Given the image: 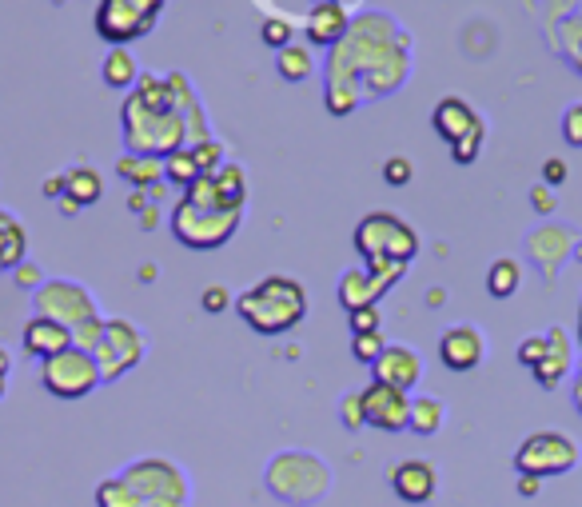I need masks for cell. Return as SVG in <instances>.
I'll use <instances>...</instances> for the list:
<instances>
[{
    "label": "cell",
    "mask_w": 582,
    "mask_h": 507,
    "mask_svg": "<svg viewBox=\"0 0 582 507\" xmlns=\"http://www.w3.org/2000/svg\"><path fill=\"white\" fill-rule=\"evenodd\" d=\"M363 412H367V428L403 432L411 424V396L403 388H391V384L371 380L363 388Z\"/></svg>",
    "instance_id": "13"
},
{
    "label": "cell",
    "mask_w": 582,
    "mask_h": 507,
    "mask_svg": "<svg viewBox=\"0 0 582 507\" xmlns=\"http://www.w3.org/2000/svg\"><path fill=\"white\" fill-rule=\"evenodd\" d=\"M216 196H220V208H232L240 212L244 200H248V172L240 164H224L216 172Z\"/></svg>",
    "instance_id": "27"
},
{
    "label": "cell",
    "mask_w": 582,
    "mask_h": 507,
    "mask_svg": "<svg viewBox=\"0 0 582 507\" xmlns=\"http://www.w3.org/2000/svg\"><path fill=\"white\" fill-rule=\"evenodd\" d=\"M371 380L411 392V388L423 380V360H419V352L407 348V344H387L383 356L371 364Z\"/></svg>",
    "instance_id": "15"
},
{
    "label": "cell",
    "mask_w": 582,
    "mask_h": 507,
    "mask_svg": "<svg viewBox=\"0 0 582 507\" xmlns=\"http://www.w3.org/2000/svg\"><path fill=\"white\" fill-rule=\"evenodd\" d=\"M579 260H582V244H579Z\"/></svg>",
    "instance_id": "57"
},
{
    "label": "cell",
    "mask_w": 582,
    "mask_h": 507,
    "mask_svg": "<svg viewBox=\"0 0 582 507\" xmlns=\"http://www.w3.org/2000/svg\"><path fill=\"white\" fill-rule=\"evenodd\" d=\"M347 324H351V336H367V332L383 328V316H379V308H355V312H347Z\"/></svg>",
    "instance_id": "38"
},
{
    "label": "cell",
    "mask_w": 582,
    "mask_h": 507,
    "mask_svg": "<svg viewBox=\"0 0 582 507\" xmlns=\"http://www.w3.org/2000/svg\"><path fill=\"white\" fill-rule=\"evenodd\" d=\"M547 356V332L543 336H527L523 344H519V364H527V368H539V360Z\"/></svg>",
    "instance_id": "44"
},
{
    "label": "cell",
    "mask_w": 582,
    "mask_h": 507,
    "mask_svg": "<svg viewBox=\"0 0 582 507\" xmlns=\"http://www.w3.org/2000/svg\"><path fill=\"white\" fill-rule=\"evenodd\" d=\"M52 4H64V0H52Z\"/></svg>",
    "instance_id": "58"
},
{
    "label": "cell",
    "mask_w": 582,
    "mask_h": 507,
    "mask_svg": "<svg viewBox=\"0 0 582 507\" xmlns=\"http://www.w3.org/2000/svg\"><path fill=\"white\" fill-rule=\"evenodd\" d=\"M355 104H359L355 88H327V112L347 116V112H355Z\"/></svg>",
    "instance_id": "43"
},
{
    "label": "cell",
    "mask_w": 582,
    "mask_h": 507,
    "mask_svg": "<svg viewBox=\"0 0 582 507\" xmlns=\"http://www.w3.org/2000/svg\"><path fill=\"white\" fill-rule=\"evenodd\" d=\"M563 180H567V160L551 156V160L543 164V184H547V188H559Z\"/></svg>",
    "instance_id": "48"
},
{
    "label": "cell",
    "mask_w": 582,
    "mask_h": 507,
    "mask_svg": "<svg viewBox=\"0 0 582 507\" xmlns=\"http://www.w3.org/2000/svg\"><path fill=\"white\" fill-rule=\"evenodd\" d=\"M164 180H172V184H180V188H192V184L200 180V168H196V160H192V148H180V152H172V156L164 160Z\"/></svg>",
    "instance_id": "32"
},
{
    "label": "cell",
    "mask_w": 582,
    "mask_h": 507,
    "mask_svg": "<svg viewBox=\"0 0 582 507\" xmlns=\"http://www.w3.org/2000/svg\"><path fill=\"white\" fill-rule=\"evenodd\" d=\"M236 316L260 336H284L303 324L307 292L295 276H264L260 284L236 296Z\"/></svg>",
    "instance_id": "2"
},
{
    "label": "cell",
    "mask_w": 582,
    "mask_h": 507,
    "mask_svg": "<svg viewBox=\"0 0 582 507\" xmlns=\"http://www.w3.org/2000/svg\"><path fill=\"white\" fill-rule=\"evenodd\" d=\"M539 488H543V480L539 476H519V496H539Z\"/></svg>",
    "instance_id": "51"
},
{
    "label": "cell",
    "mask_w": 582,
    "mask_h": 507,
    "mask_svg": "<svg viewBox=\"0 0 582 507\" xmlns=\"http://www.w3.org/2000/svg\"><path fill=\"white\" fill-rule=\"evenodd\" d=\"M96 507H144L140 496L124 484V476H108L96 484Z\"/></svg>",
    "instance_id": "31"
},
{
    "label": "cell",
    "mask_w": 582,
    "mask_h": 507,
    "mask_svg": "<svg viewBox=\"0 0 582 507\" xmlns=\"http://www.w3.org/2000/svg\"><path fill=\"white\" fill-rule=\"evenodd\" d=\"M579 344H582V312H579Z\"/></svg>",
    "instance_id": "55"
},
{
    "label": "cell",
    "mask_w": 582,
    "mask_h": 507,
    "mask_svg": "<svg viewBox=\"0 0 582 507\" xmlns=\"http://www.w3.org/2000/svg\"><path fill=\"white\" fill-rule=\"evenodd\" d=\"M355 252L367 260H395V264H411L419 256V232L395 216V212H367L355 224Z\"/></svg>",
    "instance_id": "5"
},
{
    "label": "cell",
    "mask_w": 582,
    "mask_h": 507,
    "mask_svg": "<svg viewBox=\"0 0 582 507\" xmlns=\"http://www.w3.org/2000/svg\"><path fill=\"white\" fill-rule=\"evenodd\" d=\"M40 384L56 400H84L104 380H100V368H96V360L88 352L68 348V352H60V356H52V360L40 364Z\"/></svg>",
    "instance_id": "10"
},
{
    "label": "cell",
    "mask_w": 582,
    "mask_h": 507,
    "mask_svg": "<svg viewBox=\"0 0 582 507\" xmlns=\"http://www.w3.org/2000/svg\"><path fill=\"white\" fill-rule=\"evenodd\" d=\"M144 332L132 324V320H108L104 324V340L96 348V368H100V380H120L128 372H136L144 364Z\"/></svg>",
    "instance_id": "11"
},
{
    "label": "cell",
    "mask_w": 582,
    "mask_h": 507,
    "mask_svg": "<svg viewBox=\"0 0 582 507\" xmlns=\"http://www.w3.org/2000/svg\"><path fill=\"white\" fill-rule=\"evenodd\" d=\"M120 128H124V144L136 156H152V160H168L172 152L188 148L192 132L180 116V108H148L140 96L128 92L124 108H120Z\"/></svg>",
    "instance_id": "3"
},
{
    "label": "cell",
    "mask_w": 582,
    "mask_h": 507,
    "mask_svg": "<svg viewBox=\"0 0 582 507\" xmlns=\"http://www.w3.org/2000/svg\"><path fill=\"white\" fill-rule=\"evenodd\" d=\"M24 248H28V236H24L20 220L0 208V272L4 268H20L24 264Z\"/></svg>",
    "instance_id": "24"
},
{
    "label": "cell",
    "mask_w": 582,
    "mask_h": 507,
    "mask_svg": "<svg viewBox=\"0 0 582 507\" xmlns=\"http://www.w3.org/2000/svg\"><path fill=\"white\" fill-rule=\"evenodd\" d=\"M391 288L383 284V280H375L367 268H347L343 276H339V304L347 308V312H355V308H379V300L387 296Z\"/></svg>",
    "instance_id": "19"
},
{
    "label": "cell",
    "mask_w": 582,
    "mask_h": 507,
    "mask_svg": "<svg viewBox=\"0 0 582 507\" xmlns=\"http://www.w3.org/2000/svg\"><path fill=\"white\" fill-rule=\"evenodd\" d=\"M188 148H192V160H196L200 176H216V172L224 168V144H216V140H200V144H188Z\"/></svg>",
    "instance_id": "33"
},
{
    "label": "cell",
    "mask_w": 582,
    "mask_h": 507,
    "mask_svg": "<svg viewBox=\"0 0 582 507\" xmlns=\"http://www.w3.org/2000/svg\"><path fill=\"white\" fill-rule=\"evenodd\" d=\"M100 76H104V84H108V88H120V92H124V88H136V80H140L136 56H132L128 48H108Z\"/></svg>",
    "instance_id": "25"
},
{
    "label": "cell",
    "mask_w": 582,
    "mask_h": 507,
    "mask_svg": "<svg viewBox=\"0 0 582 507\" xmlns=\"http://www.w3.org/2000/svg\"><path fill=\"white\" fill-rule=\"evenodd\" d=\"M563 44H567V56H571V64L582 72V20H571L567 28H563Z\"/></svg>",
    "instance_id": "47"
},
{
    "label": "cell",
    "mask_w": 582,
    "mask_h": 507,
    "mask_svg": "<svg viewBox=\"0 0 582 507\" xmlns=\"http://www.w3.org/2000/svg\"><path fill=\"white\" fill-rule=\"evenodd\" d=\"M200 308H204L208 316H220V312H228V308H232V292H228L224 284H212V288H204V292H200Z\"/></svg>",
    "instance_id": "40"
},
{
    "label": "cell",
    "mask_w": 582,
    "mask_h": 507,
    "mask_svg": "<svg viewBox=\"0 0 582 507\" xmlns=\"http://www.w3.org/2000/svg\"><path fill=\"white\" fill-rule=\"evenodd\" d=\"M443 420H447V408L435 400V396H415L411 400V432L415 436H435V432H443Z\"/></svg>",
    "instance_id": "28"
},
{
    "label": "cell",
    "mask_w": 582,
    "mask_h": 507,
    "mask_svg": "<svg viewBox=\"0 0 582 507\" xmlns=\"http://www.w3.org/2000/svg\"><path fill=\"white\" fill-rule=\"evenodd\" d=\"M411 176H415V168H411V160H407V156H391V160L383 164V184H391V188L411 184Z\"/></svg>",
    "instance_id": "39"
},
{
    "label": "cell",
    "mask_w": 582,
    "mask_h": 507,
    "mask_svg": "<svg viewBox=\"0 0 582 507\" xmlns=\"http://www.w3.org/2000/svg\"><path fill=\"white\" fill-rule=\"evenodd\" d=\"M0 400H4V380H0Z\"/></svg>",
    "instance_id": "56"
},
{
    "label": "cell",
    "mask_w": 582,
    "mask_h": 507,
    "mask_svg": "<svg viewBox=\"0 0 582 507\" xmlns=\"http://www.w3.org/2000/svg\"><path fill=\"white\" fill-rule=\"evenodd\" d=\"M116 172H120L124 184H132V188H140V192H148V196L160 200V192H164V184H160L164 164H160V160H152V156H136V152H124L120 164H116Z\"/></svg>",
    "instance_id": "22"
},
{
    "label": "cell",
    "mask_w": 582,
    "mask_h": 507,
    "mask_svg": "<svg viewBox=\"0 0 582 507\" xmlns=\"http://www.w3.org/2000/svg\"><path fill=\"white\" fill-rule=\"evenodd\" d=\"M563 136H567L571 148H582V100L567 108V116H563Z\"/></svg>",
    "instance_id": "46"
},
{
    "label": "cell",
    "mask_w": 582,
    "mask_h": 507,
    "mask_svg": "<svg viewBox=\"0 0 582 507\" xmlns=\"http://www.w3.org/2000/svg\"><path fill=\"white\" fill-rule=\"evenodd\" d=\"M391 488L403 504H431L439 492V472L427 460H403L391 468Z\"/></svg>",
    "instance_id": "16"
},
{
    "label": "cell",
    "mask_w": 582,
    "mask_h": 507,
    "mask_svg": "<svg viewBox=\"0 0 582 507\" xmlns=\"http://www.w3.org/2000/svg\"><path fill=\"white\" fill-rule=\"evenodd\" d=\"M164 12V0H100L96 8V36L112 48H128L132 40L148 36L156 16Z\"/></svg>",
    "instance_id": "8"
},
{
    "label": "cell",
    "mask_w": 582,
    "mask_h": 507,
    "mask_svg": "<svg viewBox=\"0 0 582 507\" xmlns=\"http://www.w3.org/2000/svg\"><path fill=\"white\" fill-rule=\"evenodd\" d=\"M60 212H64V216H76V212H80V204H76V200H68V196H60Z\"/></svg>",
    "instance_id": "52"
},
{
    "label": "cell",
    "mask_w": 582,
    "mask_h": 507,
    "mask_svg": "<svg viewBox=\"0 0 582 507\" xmlns=\"http://www.w3.org/2000/svg\"><path fill=\"white\" fill-rule=\"evenodd\" d=\"M483 136H487V124L479 120V124H475L463 140H455V144H451V160H455V164H471V160L479 156V148H483Z\"/></svg>",
    "instance_id": "35"
},
{
    "label": "cell",
    "mask_w": 582,
    "mask_h": 507,
    "mask_svg": "<svg viewBox=\"0 0 582 507\" xmlns=\"http://www.w3.org/2000/svg\"><path fill=\"white\" fill-rule=\"evenodd\" d=\"M104 316H92V320H84V324H76L72 328V348H80V352H88V356H96V348H100V340H104Z\"/></svg>",
    "instance_id": "34"
},
{
    "label": "cell",
    "mask_w": 582,
    "mask_h": 507,
    "mask_svg": "<svg viewBox=\"0 0 582 507\" xmlns=\"http://www.w3.org/2000/svg\"><path fill=\"white\" fill-rule=\"evenodd\" d=\"M431 124H435V132H439L447 144H455V140H463V136L479 124V112H475L467 100H459V96H443V100L435 104V112H431Z\"/></svg>",
    "instance_id": "21"
},
{
    "label": "cell",
    "mask_w": 582,
    "mask_h": 507,
    "mask_svg": "<svg viewBox=\"0 0 582 507\" xmlns=\"http://www.w3.org/2000/svg\"><path fill=\"white\" fill-rule=\"evenodd\" d=\"M32 304H36V316H48V320L64 324L68 332H72L76 324L100 316L92 292H88L84 284H76V280H48L40 292H32Z\"/></svg>",
    "instance_id": "12"
},
{
    "label": "cell",
    "mask_w": 582,
    "mask_h": 507,
    "mask_svg": "<svg viewBox=\"0 0 582 507\" xmlns=\"http://www.w3.org/2000/svg\"><path fill=\"white\" fill-rule=\"evenodd\" d=\"M264 480H268V492L276 500L295 507L319 504L331 492V468L311 452H280L268 464Z\"/></svg>",
    "instance_id": "4"
},
{
    "label": "cell",
    "mask_w": 582,
    "mask_h": 507,
    "mask_svg": "<svg viewBox=\"0 0 582 507\" xmlns=\"http://www.w3.org/2000/svg\"><path fill=\"white\" fill-rule=\"evenodd\" d=\"M12 276H16V288H24V292H40L44 288V276H40V268L32 260H24L20 268H12Z\"/></svg>",
    "instance_id": "45"
},
{
    "label": "cell",
    "mask_w": 582,
    "mask_h": 507,
    "mask_svg": "<svg viewBox=\"0 0 582 507\" xmlns=\"http://www.w3.org/2000/svg\"><path fill=\"white\" fill-rule=\"evenodd\" d=\"M519 284H523V268H519V260L503 256V260H495V264H491V272H487V292H491L495 300L515 296V292H519Z\"/></svg>",
    "instance_id": "29"
},
{
    "label": "cell",
    "mask_w": 582,
    "mask_h": 507,
    "mask_svg": "<svg viewBox=\"0 0 582 507\" xmlns=\"http://www.w3.org/2000/svg\"><path fill=\"white\" fill-rule=\"evenodd\" d=\"M44 196H48V200H60V196H64V172L44 180Z\"/></svg>",
    "instance_id": "50"
},
{
    "label": "cell",
    "mask_w": 582,
    "mask_h": 507,
    "mask_svg": "<svg viewBox=\"0 0 582 507\" xmlns=\"http://www.w3.org/2000/svg\"><path fill=\"white\" fill-rule=\"evenodd\" d=\"M260 40L268 44V48H288L291 44V24H284V20H264V28H260Z\"/></svg>",
    "instance_id": "42"
},
{
    "label": "cell",
    "mask_w": 582,
    "mask_h": 507,
    "mask_svg": "<svg viewBox=\"0 0 582 507\" xmlns=\"http://www.w3.org/2000/svg\"><path fill=\"white\" fill-rule=\"evenodd\" d=\"M339 420H343V428H347V432H359V428H367L363 392H347V396L339 400Z\"/></svg>",
    "instance_id": "37"
},
{
    "label": "cell",
    "mask_w": 582,
    "mask_h": 507,
    "mask_svg": "<svg viewBox=\"0 0 582 507\" xmlns=\"http://www.w3.org/2000/svg\"><path fill=\"white\" fill-rule=\"evenodd\" d=\"M399 40H403V32L395 28L391 16H383V12L359 16L327 60V88H355V80H363L371 68H379L383 56H391Z\"/></svg>",
    "instance_id": "1"
},
{
    "label": "cell",
    "mask_w": 582,
    "mask_h": 507,
    "mask_svg": "<svg viewBox=\"0 0 582 507\" xmlns=\"http://www.w3.org/2000/svg\"><path fill=\"white\" fill-rule=\"evenodd\" d=\"M531 372H535L539 388H547V392H555L563 384V376L571 372V336H567V328H551L547 332V356Z\"/></svg>",
    "instance_id": "20"
},
{
    "label": "cell",
    "mask_w": 582,
    "mask_h": 507,
    "mask_svg": "<svg viewBox=\"0 0 582 507\" xmlns=\"http://www.w3.org/2000/svg\"><path fill=\"white\" fill-rule=\"evenodd\" d=\"M383 348H387V344H383V332H367V336H351V356H355L359 364H367V368H371V364H375V360L383 356Z\"/></svg>",
    "instance_id": "36"
},
{
    "label": "cell",
    "mask_w": 582,
    "mask_h": 507,
    "mask_svg": "<svg viewBox=\"0 0 582 507\" xmlns=\"http://www.w3.org/2000/svg\"><path fill=\"white\" fill-rule=\"evenodd\" d=\"M20 344H24L28 356H36L44 364V360H52V356H60V352L72 348V332L64 324L48 320V316H32L24 324V332H20Z\"/></svg>",
    "instance_id": "17"
},
{
    "label": "cell",
    "mask_w": 582,
    "mask_h": 507,
    "mask_svg": "<svg viewBox=\"0 0 582 507\" xmlns=\"http://www.w3.org/2000/svg\"><path fill=\"white\" fill-rule=\"evenodd\" d=\"M347 28H351V20H347V8L339 4V0H323V4H315L311 12H307V24H303V32H307V40L311 44H319V48H335L343 36H347Z\"/></svg>",
    "instance_id": "18"
},
{
    "label": "cell",
    "mask_w": 582,
    "mask_h": 507,
    "mask_svg": "<svg viewBox=\"0 0 582 507\" xmlns=\"http://www.w3.org/2000/svg\"><path fill=\"white\" fill-rule=\"evenodd\" d=\"M567 248H571V236L563 228H555V224H547V228H539L531 236V256L547 276H555V268L567 260Z\"/></svg>",
    "instance_id": "23"
},
{
    "label": "cell",
    "mask_w": 582,
    "mask_h": 507,
    "mask_svg": "<svg viewBox=\"0 0 582 507\" xmlns=\"http://www.w3.org/2000/svg\"><path fill=\"white\" fill-rule=\"evenodd\" d=\"M582 460L579 444L567 436V432H535V436H527L523 444H519V452H515V472L519 476H539V480H547V476H567V472H575Z\"/></svg>",
    "instance_id": "9"
},
{
    "label": "cell",
    "mask_w": 582,
    "mask_h": 507,
    "mask_svg": "<svg viewBox=\"0 0 582 507\" xmlns=\"http://www.w3.org/2000/svg\"><path fill=\"white\" fill-rule=\"evenodd\" d=\"M276 72L291 80V84H299V80H307L311 72H315V56L303 48V44H288V48H280V56H276Z\"/></svg>",
    "instance_id": "30"
},
{
    "label": "cell",
    "mask_w": 582,
    "mask_h": 507,
    "mask_svg": "<svg viewBox=\"0 0 582 507\" xmlns=\"http://www.w3.org/2000/svg\"><path fill=\"white\" fill-rule=\"evenodd\" d=\"M483 356H487V340L471 324H455L439 336V360L451 372H475L483 364Z\"/></svg>",
    "instance_id": "14"
},
{
    "label": "cell",
    "mask_w": 582,
    "mask_h": 507,
    "mask_svg": "<svg viewBox=\"0 0 582 507\" xmlns=\"http://www.w3.org/2000/svg\"><path fill=\"white\" fill-rule=\"evenodd\" d=\"M8 368H12V356H8V352H4V348H0V380H4V376H8Z\"/></svg>",
    "instance_id": "53"
},
{
    "label": "cell",
    "mask_w": 582,
    "mask_h": 507,
    "mask_svg": "<svg viewBox=\"0 0 582 507\" xmlns=\"http://www.w3.org/2000/svg\"><path fill=\"white\" fill-rule=\"evenodd\" d=\"M531 204H535V212H543V216H551V212H555V188H547V184H539V188L531 192Z\"/></svg>",
    "instance_id": "49"
},
{
    "label": "cell",
    "mask_w": 582,
    "mask_h": 507,
    "mask_svg": "<svg viewBox=\"0 0 582 507\" xmlns=\"http://www.w3.org/2000/svg\"><path fill=\"white\" fill-rule=\"evenodd\" d=\"M236 228H240V212H228V208H200V204H188L184 196L172 208V232L192 252L224 248L236 236Z\"/></svg>",
    "instance_id": "7"
},
{
    "label": "cell",
    "mask_w": 582,
    "mask_h": 507,
    "mask_svg": "<svg viewBox=\"0 0 582 507\" xmlns=\"http://www.w3.org/2000/svg\"><path fill=\"white\" fill-rule=\"evenodd\" d=\"M120 476L144 507H192V484L184 468L164 456H140Z\"/></svg>",
    "instance_id": "6"
},
{
    "label": "cell",
    "mask_w": 582,
    "mask_h": 507,
    "mask_svg": "<svg viewBox=\"0 0 582 507\" xmlns=\"http://www.w3.org/2000/svg\"><path fill=\"white\" fill-rule=\"evenodd\" d=\"M64 196L76 200L80 208H84V204H96V200L104 196V180H100V172H92V168H84V164L68 168V172H64Z\"/></svg>",
    "instance_id": "26"
},
{
    "label": "cell",
    "mask_w": 582,
    "mask_h": 507,
    "mask_svg": "<svg viewBox=\"0 0 582 507\" xmlns=\"http://www.w3.org/2000/svg\"><path fill=\"white\" fill-rule=\"evenodd\" d=\"M575 408L582 412V368H579V376H575Z\"/></svg>",
    "instance_id": "54"
},
{
    "label": "cell",
    "mask_w": 582,
    "mask_h": 507,
    "mask_svg": "<svg viewBox=\"0 0 582 507\" xmlns=\"http://www.w3.org/2000/svg\"><path fill=\"white\" fill-rule=\"evenodd\" d=\"M363 268H367L375 280H383L387 288H395V284H399V276L407 272V264H395V260H367Z\"/></svg>",
    "instance_id": "41"
},
{
    "label": "cell",
    "mask_w": 582,
    "mask_h": 507,
    "mask_svg": "<svg viewBox=\"0 0 582 507\" xmlns=\"http://www.w3.org/2000/svg\"><path fill=\"white\" fill-rule=\"evenodd\" d=\"M339 4H343V0H339Z\"/></svg>",
    "instance_id": "59"
}]
</instances>
